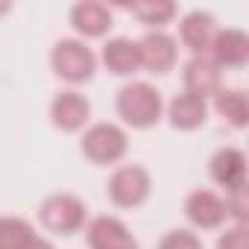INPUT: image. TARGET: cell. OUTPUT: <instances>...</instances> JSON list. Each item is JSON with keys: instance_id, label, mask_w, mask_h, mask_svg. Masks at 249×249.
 Segmentation results:
<instances>
[{"instance_id": "6da1fadb", "label": "cell", "mask_w": 249, "mask_h": 249, "mask_svg": "<svg viewBox=\"0 0 249 249\" xmlns=\"http://www.w3.org/2000/svg\"><path fill=\"white\" fill-rule=\"evenodd\" d=\"M114 111L123 126L129 129H153L164 117V97L147 79H129L120 85L114 97Z\"/></svg>"}, {"instance_id": "7a4b0ae2", "label": "cell", "mask_w": 249, "mask_h": 249, "mask_svg": "<svg viewBox=\"0 0 249 249\" xmlns=\"http://www.w3.org/2000/svg\"><path fill=\"white\" fill-rule=\"evenodd\" d=\"M79 153L94 167H117L129 153V135L114 120H97L79 132Z\"/></svg>"}, {"instance_id": "3957f363", "label": "cell", "mask_w": 249, "mask_h": 249, "mask_svg": "<svg viewBox=\"0 0 249 249\" xmlns=\"http://www.w3.org/2000/svg\"><path fill=\"white\" fill-rule=\"evenodd\" d=\"M100 62H97V53L94 47H88V41L82 38H59L53 47H50V71L68 82L71 88L76 85H85L88 79H94Z\"/></svg>"}, {"instance_id": "277c9868", "label": "cell", "mask_w": 249, "mask_h": 249, "mask_svg": "<svg viewBox=\"0 0 249 249\" xmlns=\"http://www.w3.org/2000/svg\"><path fill=\"white\" fill-rule=\"evenodd\" d=\"M38 223L50 234L71 237V234H76V231L85 229V223H88V205H85L82 196H76L71 191L50 194L38 205Z\"/></svg>"}, {"instance_id": "5b68a950", "label": "cell", "mask_w": 249, "mask_h": 249, "mask_svg": "<svg viewBox=\"0 0 249 249\" xmlns=\"http://www.w3.org/2000/svg\"><path fill=\"white\" fill-rule=\"evenodd\" d=\"M153 194V176L144 164H117L106 182V196L114 208H141Z\"/></svg>"}, {"instance_id": "8992f818", "label": "cell", "mask_w": 249, "mask_h": 249, "mask_svg": "<svg viewBox=\"0 0 249 249\" xmlns=\"http://www.w3.org/2000/svg\"><path fill=\"white\" fill-rule=\"evenodd\" d=\"M47 117L53 123V129L59 132H82L91 123V100L79 91V88H62L59 94H53Z\"/></svg>"}, {"instance_id": "52a82bcc", "label": "cell", "mask_w": 249, "mask_h": 249, "mask_svg": "<svg viewBox=\"0 0 249 249\" xmlns=\"http://www.w3.org/2000/svg\"><path fill=\"white\" fill-rule=\"evenodd\" d=\"M182 211H185V220L191 223L194 231H214V229H223L229 223L226 199H223V194H217L211 188H194L185 196Z\"/></svg>"}, {"instance_id": "ba28073f", "label": "cell", "mask_w": 249, "mask_h": 249, "mask_svg": "<svg viewBox=\"0 0 249 249\" xmlns=\"http://www.w3.org/2000/svg\"><path fill=\"white\" fill-rule=\"evenodd\" d=\"M138 59H141V71H147L153 76L170 73L179 65V41H176V36H170L167 30L144 33L138 38Z\"/></svg>"}, {"instance_id": "9c48e42d", "label": "cell", "mask_w": 249, "mask_h": 249, "mask_svg": "<svg viewBox=\"0 0 249 249\" xmlns=\"http://www.w3.org/2000/svg\"><path fill=\"white\" fill-rule=\"evenodd\" d=\"M88 249H141L132 229L114 214H97L85 223Z\"/></svg>"}, {"instance_id": "30bf717a", "label": "cell", "mask_w": 249, "mask_h": 249, "mask_svg": "<svg viewBox=\"0 0 249 249\" xmlns=\"http://www.w3.org/2000/svg\"><path fill=\"white\" fill-rule=\"evenodd\" d=\"M246 173H249V167H246V153H243L240 147L226 144V147L214 150L211 159H208V176H211V182H214L217 188H223L226 194L246 188Z\"/></svg>"}, {"instance_id": "8fae6325", "label": "cell", "mask_w": 249, "mask_h": 249, "mask_svg": "<svg viewBox=\"0 0 249 249\" xmlns=\"http://www.w3.org/2000/svg\"><path fill=\"white\" fill-rule=\"evenodd\" d=\"M76 38L88 41V38H103L111 33L114 27V12L100 3V0H79V3L71 6V15H68Z\"/></svg>"}, {"instance_id": "7c38bea8", "label": "cell", "mask_w": 249, "mask_h": 249, "mask_svg": "<svg viewBox=\"0 0 249 249\" xmlns=\"http://www.w3.org/2000/svg\"><path fill=\"white\" fill-rule=\"evenodd\" d=\"M205 56L220 71H226V68H231V71L243 68L249 62V36H246V30H240V27H220Z\"/></svg>"}, {"instance_id": "4fadbf2b", "label": "cell", "mask_w": 249, "mask_h": 249, "mask_svg": "<svg viewBox=\"0 0 249 249\" xmlns=\"http://www.w3.org/2000/svg\"><path fill=\"white\" fill-rule=\"evenodd\" d=\"M97 62L111 73V76H123L132 79L141 71V59H138V41L129 36H114L103 44V50L97 53Z\"/></svg>"}, {"instance_id": "5bb4252c", "label": "cell", "mask_w": 249, "mask_h": 249, "mask_svg": "<svg viewBox=\"0 0 249 249\" xmlns=\"http://www.w3.org/2000/svg\"><path fill=\"white\" fill-rule=\"evenodd\" d=\"M217 18L211 15V12H205V9H194V12H188V15H182V21H179V44L191 53V56H205L208 53V47H211V41H214V36H217Z\"/></svg>"}, {"instance_id": "9a60e30c", "label": "cell", "mask_w": 249, "mask_h": 249, "mask_svg": "<svg viewBox=\"0 0 249 249\" xmlns=\"http://www.w3.org/2000/svg\"><path fill=\"white\" fill-rule=\"evenodd\" d=\"M208 114H211L208 100H202L196 94H188V91H179L170 103H164V117L179 132H194V129L205 126Z\"/></svg>"}, {"instance_id": "2e32d148", "label": "cell", "mask_w": 249, "mask_h": 249, "mask_svg": "<svg viewBox=\"0 0 249 249\" xmlns=\"http://www.w3.org/2000/svg\"><path fill=\"white\" fill-rule=\"evenodd\" d=\"M182 82L188 94H196L202 100H211L223 88V71L208 56H191L182 68Z\"/></svg>"}, {"instance_id": "e0dca14e", "label": "cell", "mask_w": 249, "mask_h": 249, "mask_svg": "<svg viewBox=\"0 0 249 249\" xmlns=\"http://www.w3.org/2000/svg\"><path fill=\"white\" fill-rule=\"evenodd\" d=\"M208 108L231 129H246L249 126V97L243 88H220L211 100Z\"/></svg>"}, {"instance_id": "ac0fdd59", "label": "cell", "mask_w": 249, "mask_h": 249, "mask_svg": "<svg viewBox=\"0 0 249 249\" xmlns=\"http://www.w3.org/2000/svg\"><path fill=\"white\" fill-rule=\"evenodd\" d=\"M126 9H129L132 18H138L147 27V33L167 30V24H173L176 15H179V6L173 0H141V3H132Z\"/></svg>"}, {"instance_id": "d6986e66", "label": "cell", "mask_w": 249, "mask_h": 249, "mask_svg": "<svg viewBox=\"0 0 249 249\" xmlns=\"http://www.w3.org/2000/svg\"><path fill=\"white\" fill-rule=\"evenodd\" d=\"M36 234L33 223L18 214H0V249H24Z\"/></svg>"}, {"instance_id": "ffe728a7", "label": "cell", "mask_w": 249, "mask_h": 249, "mask_svg": "<svg viewBox=\"0 0 249 249\" xmlns=\"http://www.w3.org/2000/svg\"><path fill=\"white\" fill-rule=\"evenodd\" d=\"M156 249H205V246H202V237L194 229H170V231L161 234Z\"/></svg>"}, {"instance_id": "44dd1931", "label": "cell", "mask_w": 249, "mask_h": 249, "mask_svg": "<svg viewBox=\"0 0 249 249\" xmlns=\"http://www.w3.org/2000/svg\"><path fill=\"white\" fill-rule=\"evenodd\" d=\"M223 199H226V217H229V223L246 226V217H249V191L240 188V191L223 194Z\"/></svg>"}, {"instance_id": "7402d4cb", "label": "cell", "mask_w": 249, "mask_h": 249, "mask_svg": "<svg viewBox=\"0 0 249 249\" xmlns=\"http://www.w3.org/2000/svg\"><path fill=\"white\" fill-rule=\"evenodd\" d=\"M214 249H249V229L240 223H226V229L217 234Z\"/></svg>"}, {"instance_id": "603a6c76", "label": "cell", "mask_w": 249, "mask_h": 249, "mask_svg": "<svg viewBox=\"0 0 249 249\" xmlns=\"http://www.w3.org/2000/svg\"><path fill=\"white\" fill-rule=\"evenodd\" d=\"M24 249H56V246H53V240H50V237H41V234H33V237H30V243H27Z\"/></svg>"}, {"instance_id": "cb8c5ba5", "label": "cell", "mask_w": 249, "mask_h": 249, "mask_svg": "<svg viewBox=\"0 0 249 249\" xmlns=\"http://www.w3.org/2000/svg\"><path fill=\"white\" fill-rule=\"evenodd\" d=\"M9 9H12V6H9V3H0V15H6V12H9Z\"/></svg>"}]
</instances>
